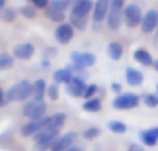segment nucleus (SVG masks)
I'll return each instance as SVG.
<instances>
[{
  "label": "nucleus",
  "mask_w": 158,
  "mask_h": 151,
  "mask_svg": "<svg viewBox=\"0 0 158 151\" xmlns=\"http://www.w3.org/2000/svg\"><path fill=\"white\" fill-rule=\"evenodd\" d=\"M110 6H111V0H96L94 7H93V22L94 24L107 19Z\"/></svg>",
  "instance_id": "10"
},
{
  "label": "nucleus",
  "mask_w": 158,
  "mask_h": 151,
  "mask_svg": "<svg viewBox=\"0 0 158 151\" xmlns=\"http://www.w3.org/2000/svg\"><path fill=\"white\" fill-rule=\"evenodd\" d=\"M33 94L32 83L27 79H22L15 82L7 90V96L10 101H25Z\"/></svg>",
  "instance_id": "2"
},
{
  "label": "nucleus",
  "mask_w": 158,
  "mask_h": 151,
  "mask_svg": "<svg viewBox=\"0 0 158 151\" xmlns=\"http://www.w3.org/2000/svg\"><path fill=\"white\" fill-rule=\"evenodd\" d=\"M77 139V133L75 132H68L67 135L60 136L58 140L56 141V144L53 146L52 151H67L71 146H74V141Z\"/></svg>",
  "instance_id": "14"
},
{
  "label": "nucleus",
  "mask_w": 158,
  "mask_h": 151,
  "mask_svg": "<svg viewBox=\"0 0 158 151\" xmlns=\"http://www.w3.org/2000/svg\"><path fill=\"white\" fill-rule=\"evenodd\" d=\"M123 4H125V0H111L110 11L107 15V25L111 31L119 29L121 24H122L123 10H125Z\"/></svg>",
  "instance_id": "3"
},
{
  "label": "nucleus",
  "mask_w": 158,
  "mask_h": 151,
  "mask_svg": "<svg viewBox=\"0 0 158 151\" xmlns=\"http://www.w3.org/2000/svg\"><path fill=\"white\" fill-rule=\"evenodd\" d=\"M97 90H98L97 85H94V83H92V85H87V89H86V92H85V96L83 97L86 100L93 99V96L97 93Z\"/></svg>",
  "instance_id": "31"
},
{
  "label": "nucleus",
  "mask_w": 158,
  "mask_h": 151,
  "mask_svg": "<svg viewBox=\"0 0 158 151\" xmlns=\"http://www.w3.org/2000/svg\"><path fill=\"white\" fill-rule=\"evenodd\" d=\"M129 151H143V149L140 146H137V144H132V146L129 147Z\"/></svg>",
  "instance_id": "36"
},
{
  "label": "nucleus",
  "mask_w": 158,
  "mask_h": 151,
  "mask_svg": "<svg viewBox=\"0 0 158 151\" xmlns=\"http://www.w3.org/2000/svg\"><path fill=\"white\" fill-rule=\"evenodd\" d=\"M33 53H35V47L31 43H19L13 50V55L18 60H29Z\"/></svg>",
  "instance_id": "13"
},
{
  "label": "nucleus",
  "mask_w": 158,
  "mask_h": 151,
  "mask_svg": "<svg viewBox=\"0 0 158 151\" xmlns=\"http://www.w3.org/2000/svg\"><path fill=\"white\" fill-rule=\"evenodd\" d=\"M153 67H154V69H156V71L158 72V58L156 61H154V64H153Z\"/></svg>",
  "instance_id": "38"
},
{
  "label": "nucleus",
  "mask_w": 158,
  "mask_h": 151,
  "mask_svg": "<svg viewBox=\"0 0 158 151\" xmlns=\"http://www.w3.org/2000/svg\"><path fill=\"white\" fill-rule=\"evenodd\" d=\"M125 78H126V82H128L129 86H139L143 83L144 80V76L143 74L139 71V69H135V68H126L125 71Z\"/></svg>",
  "instance_id": "16"
},
{
  "label": "nucleus",
  "mask_w": 158,
  "mask_h": 151,
  "mask_svg": "<svg viewBox=\"0 0 158 151\" xmlns=\"http://www.w3.org/2000/svg\"><path fill=\"white\" fill-rule=\"evenodd\" d=\"M140 139H142V141L146 146H150V147L156 146L158 143V126L140 132Z\"/></svg>",
  "instance_id": "17"
},
{
  "label": "nucleus",
  "mask_w": 158,
  "mask_h": 151,
  "mask_svg": "<svg viewBox=\"0 0 158 151\" xmlns=\"http://www.w3.org/2000/svg\"><path fill=\"white\" fill-rule=\"evenodd\" d=\"M67 151H83V147H82L81 144H78V146H71Z\"/></svg>",
  "instance_id": "35"
},
{
  "label": "nucleus",
  "mask_w": 158,
  "mask_h": 151,
  "mask_svg": "<svg viewBox=\"0 0 158 151\" xmlns=\"http://www.w3.org/2000/svg\"><path fill=\"white\" fill-rule=\"evenodd\" d=\"M112 89H114V90L117 92V93H119V92L122 90V89H121V86L118 85V83H112Z\"/></svg>",
  "instance_id": "37"
},
{
  "label": "nucleus",
  "mask_w": 158,
  "mask_h": 151,
  "mask_svg": "<svg viewBox=\"0 0 158 151\" xmlns=\"http://www.w3.org/2000/svg\"><path fill=\"white\" fill-rule=\"evenodd\" d=\"M107 128H108L111 132H114V133H125L126 132V125L123 124V122H121V121H111V122H108Z\"/></svg>",
  "instance_id": "25"
},
{
  "label": "nucleus",
  "mask_w": 158,
  "mask_h": 151,
  "mask_svg": "<svg viewBox=\"0 0 158 151\" xmlns=\"http://www.w3.org/2000/svg\"><path fill=\"white\" fill-rule=\"evenodd\" d=\"M47 96H49V99L52 100V101H56V100L58 99V96H60V90H58L57 83H53V85H50L49 88H47Z\"/></svg>",
  "instance_id": "29"
},
{
  "label": "nucleus",
  "mask_w": 158,
  "mask_h": 151,
  "mask_svg": "<svg viewBox=\"0 0 158 151\" xmlns=\"http://www.w3.org/2000/svg\"><path fill=\"white\" fill-rule=\"evenodd\" d=\"M65 114L63 112H57V114H53L52 116H49V121H47V128H50V129L53 130H57V132H60V129L64 126V124H65Z\"/></svg>",
  "instance_id": "18"
},
{
  "label": "nucleus",
  "mask_w": 158,
  "mask_h": 151,
  "mask_svg": "<svg viewBox=\"0 0 158 151\" xmlns=\"http://www.w3.org/2000/svg\"><path fill=\"white\" fill-rule=\"evenodd\" d=\"M14 60H15V57L11 54H8V53H2L0 54V69H8L11 68V67L14 65Z\"/></svg>",
  "instance_id": "24"
},
{
  "label": "nucleus",
  "mask_w": 158,
  "mask_h": 151,
  "mask_svg": "<svg viewBox=\"0 0 158 151\" xmlns=\"http://www.w3.org/2000/svg\"><path fill=\"white\" fill-rule=\"evenodd\" d=\"M133 58L139 64H142V65H144V67H150L154 64L153 55H151L146 49H137L136 51L133 53Z\"/></svg>",
  "instance_id": "19"
},
{
  "label": "nucleus",
  "mask_w": 158,
  "mask_h": 151,
  "mask_svg": "<svg viewBox=\"0 0 158 151\" xmlns=\"http://www.w3.org/2000/svg\"><path fill=\"white\" fill-rule=\"evenodd\" d=\"M71 61L78 68H89V67L96 64V55L89 51H72L71 53Z\"/></svg>",
  "instance_id": "7"
},
{
  "label": "nucleus",
  "mask_w": 158,
  "mask_h": 151,
  "mask_svg": "<svg viewBox=\"0 0 158 151\" xmlns=\"http://www.w3.org/2000/svg\"><path fill=\"white\" fill-rule=\"evenodd\" d=\"M19 13L22 14V15L25 17V18H29V19H32V18H35L36 17V7L33 4H27V6H22L21 8H19Z\"/></svg>",
  "instance_id": "26"
},
{
  "label": "nucleus",
  "mask_w": 158,
  "mask_h": 151,
  "mask_svg": "<svg viewBox=\"0 0 158 151\" xmlns=\"http://www.w3.org/2000/svg\"><path fill=\"white\" fill-rule=\"evenodd\" d=\"M93 7H94V4L92 0H74L71 7V14H69V24L78 28L79 31L86 29L89 14L93 10Z\"/></svg>",
  "instance_id": "1"
},
{
  "label": "nucleus",
  "mask_w": 158,
  "mask_h": 151,
  "mask_svg": "<svg viewBox=\"0 0 158 151\" xmlns=\"http://www.w3.org/2000/svg\"><path fill=\"white\" fill-rule=\"evenodd\" d=\"M0 17H2L3 21L11 22L13 19H15L17 13H15V10H14V8H6V7H4V8L2 10V13H0Z\"/></svg>",
  "instance_id": "27"
},
{
  "label": "nucleus",
  "mask_w": 158,
  "mask_h": 151,
  "mask_svg": "<svg viewBox=\"0 0 158 151\" xmlns=\"http://www.w3.org/2000/svg\"><path fill=\"white\" fill-rule=\"evenodd\" d=\"M32 88H33V94H32L33 99L42 101L44 99V93H47V86L44 79H36L32 83Z\"/></svg>",
  "instance_id": "20"
},
{
  "label": "nucleus",
  "mask_w": 158,
  "mask_h": 151,
  "mask_svg": "<svg viewBox=\"0 0 158 151\" xmlns=\"http://www.w3.org/2000/svg\"><path fill=\"white\" fill-rule=\"evenodd\" d=\"M83 110L87 111V112H97V111L101 110V101L97 97H93L90 100H86L83 103Z\"/></svg>",
  "instance_id": "23"
},
{
  "label": "nucleus",
  "mask_w": 158,
  "mask_h": 151,
  "mask_svg": "<svg viewBox=\"0 0 158 151\" xmlns=\"http://www.w3.org/2000/svg\"><path fill=\"white\" fill-rule=\"evenodd\" d=\"M52 3H54L56 6H58L60 8H63L64 11L74 3V0H52Z\"/></svg>",
  "instance_id": "33"
},
{
  "label": "nucleus",
  "mask_w": 158,
  "mask_h": 151,
  "mask_svg": "<svg viewBox=\"0 0 158 151\" xmlns=\"http://www.w3.org/2000/svg\"><path fill=\"white\" fill-rule=\"evenodd\" d=\"M8 103H10V99H8V96H7V92L2 90L0 92V105L4 107V105H7Z\"/></svg>",
  "instance_id": "34"
},
{
  "label": "nucleus",
  "mask_w": 158,
  "mask_h": 151,
  "mask_svg": "<svg viewBox=\"0 0 158 151\" xmlns=\"http://www.w3.org/2000/svg\"><path fill=\"white\" fill-rule=\"evenodd\" d=\"M49 121V116H44L42 119H36V121H29L28 124H25L21 128V135L25 137H29V136H35L36 133H39L42 129H44Z\"/></svg>",
  "instance_id": "9"
},
{
  "label": "nucleus",
  "mask_w": 158,
  "mask_h": 151,
  "mask_svg": "<svg viewBox=\"0 0 158 151\" xmlns=\"http://www.w3.org/2000/svg\"><path fill=\"white\" fill-rule=\"evenodd\" d=\"M140 103V97L135 93H121L112 101V107L117 110H132L137 107Z\"/></svg>",
  "instance_id": "6"
},
{
  "label": "nucleus",
  "mask_w": 158,
  "mask_h": 151,
  "mask_svg": "<svg viewBox=\"0 0 158 151\" xmlns=\"http://www.w3.org/2000/svg\"><path fill=\"white\" fill-rule=\"evenodd\" d=\"M143 100H144V104L147 105V107H150V108L157 107L158 105V94H156V93L146 94V96L143 97Z\"/></svg>",
  "instance_id": "28"
},
{
  "label": "nucleus",
  "mask_w": 158,
  "mask_h": 151,
  "mask_svg": "<svg viewBox=\"0 0 158 151\" xmlns=\"http://www.w3.org/2000/svg\"><path fill=\"white\" fill-rule=\"evenodd\" d=\"M143 17L144 15L142 13V8L135 3L128 4L123 10V21L128 28H136L137 25H142Z\"/></svg>",
  "instance_id": "5"
},
{
  "label": "nucleus",
  "mask_w": 158,
  "mask_h": 151,
  "mask_svg": "<svg viewBox=\"0 0 158 151\" xmlns=\"http://www.w3.org/2000/svg\"><path fill=\"white\" fill-rule=\"evenodd\" d=\"M154 42H158V28H157V31H156V36H154Z\"/></svg>",
  "instance_id": "39"
},
{
  "label": "nucleus",
  "mask_w": 158,
  "mask_h": 151,
  "mask_svg": "<svg viewBox=\"0 0 158 151\" xmlns=\"http://www.w3.org/2000/svg\"><path fill=\"white\" fill-rule=\"evenodd\" d=\"M74 33H75L74 27L71 24L63 22V24H60L56 28L54 38L60 44H68L72 40V38H74Z\"/></svg>",
  "instance_id": "8"
},
{
  "label": "nucleus",
  "mask_w": 158,
  "mask_h": 151,
  "mask_svg": "<svg viewBox=\"0 0 158 151\" xmlns=\"http://www.w3.org/2000/svg\"><path fill=\"white\" fill-rule=\"evenodd\" d=\"M53 76H54L56 83H65V85H68L75 75L71 72V69L61 68V69H57V71L54 72V75H53Z\"/></svg>",
  "instance_id": "21"
},
{
  "label": "nucleus",
  "mask_w": 158,
  "mask_h": 151,
  "mask_svg": "<svg viewBox=\"0 0 158 151\" xmlns=\"http://www.w3.org/2000/svg\"><path fill=\"white\" fill-rule=\"evenodd\" d=\"M87 89V85L85 83V79L82 76H74L72 80L67 85V92L72 97H83L85 92Z\"/></svg>",
  "instance_id": "11"
},
{
  "label": "nucleus",
  "mask_w": 158,
  "mask_h": 151,
  "mask_svg": "<svg viewBox=\"0 0 158 151\" xmlns=\"http://www.w3.org/2000/svg\"><path fill=\"white\" fill-rule=\"evenodd\" d=\"M98 135H100V129L96 128V126H92V128H89V129L85 130L83 137L85 139H94V137H97Z\"/></svg>",
  "instance_id": "30"
},
{
  "label": "nucleus",
  "mask_w": 158,
  "mask_h": 151,
  "mask_svg": "<svg viewBox=\"0 0 158 151\" xmlns=\"http://www.w3.org/2000/svg\"><path fill=\"white\" fill-rule=\"evenodd\" d=\"M47 111V105L44 103V100H29L28 103H25L24 107H22V114L24 116L29 118L31 121H36V119H42L44 118V114Z\"/></svg>",
  "instance_id": "4"
},
{
  "label": "nucleus",
  "mask_w": 158,
  "mask_h": 151,
  "mask_svg": "<svg viewBox=\"0 0 158 151\" xmlns=\"http://www.w3.org/2000/svg\"><path fill=\"white\" fill-rule=\"evenodd\" d=\"M29 2L32 3L36 8H43V10H46V8L49 7V4L52 3V0H29Z\"/></svg>",
  "instance_id": "32"
},
{
  "label": "nucleus",
  "mask_w": 158,
  "mask_h": 151,
  "mask_svg": "<svg viewBox=\"0 0 158 151\" xmlns=\"http://www.w3.org/2000/svg\"><path fill=\"white\" fill-rule=\"evenodd\" d=\"M107 54H108V57L111 58V60L118 61L123 54L122 44L118 43V42H111V43L107 46Z\"/></svg>",
  "instance_id": "22"
},
{
  "label": "nucleus",
  "mask_w": 158,
  "mask_h": 151,
  "mask_svg": "<svg viewBox=\"0 0 158 151\" xmlns=\"http://www.w3.org/2000/svg\"><path fill=\"white\" fill-rule=\"evenodd\" d=\"M142 31L144 33H151L157 31L158 28V11L157 10H148L144 14L142 21Z\"/></svg>",
  "instance_id": "12"
},
{
  "label": "nucleus",
  "mask_w": 158,
  "mask_h": 151,
  "mask_svg": "<svg viewBox=\"0 0 158 151\" xmlns=\"http://www.w3.org/2000/svg\"><path fill=\"white\" fill-rule=\"evenodd\" d=\"M157 89H158V86H157Z\"/></svg>",
  "instance_id": "40"
},
{
  "label": "nucleus",
  "mask_w": 158,
  "mask_h": 151,
  "mask_svg": "<svg viewBox=\"0 0 158 151\" xmlns=\"http://www.w3.org/2000/svg\"><path fill=\"white\" fill-rule=\"evenodd\" d=\"M65 11L63 8H60L58 6H56L54 3H50L49 7L44 10V15L49 19H52L53 22H63L65 19Z\"/></svg>",
  "instance_id": "15"
}]
</instances>
